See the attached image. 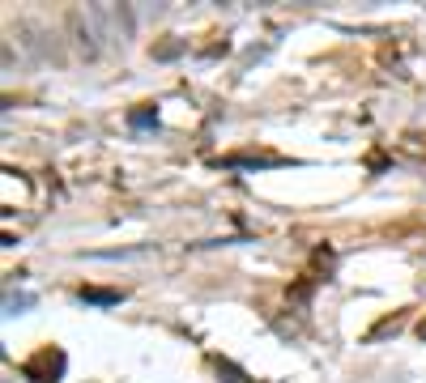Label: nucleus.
Masks as SVG:
<instances>
[{"label":"nucleus","instance_id":"1","mask_svg":"<svg viewBox=\"0 0 426 383\" xmlns=\"http://www.w3.org/2000/svg\"><path fill=\"white\" fill-rule=\"evenodd\" d=\"M21 375L35 379V383H60V375H64V349L43 345L35 357H26V362H21Z\"/></svg>","mask_w":426,"mask_h":383},{"label":"nucleus","instance_id":"2","mask_svg":"<svg viewBox=\"0 0 426 383\" xmlns=\"http://www.w3.org/2000/svg\"><path fill=\"white\" fill-rule=\"evenodd\" d=\"M77 302H86V306H119V302H124V290H98V286H81V290H77Z\"/></svg>","mask_w":426,"mask_h":383},{"label":"nucleus","instance_id":"3","mask_svg":"<svg viewBox=\"0 0 426 383\" xmlns=\"http://www.w3.org/2000/svg\"><path fill=\"white\" fill-rule=\"evenodd\" d=\"M128 128H137V132H145V128H158V111H154V107L128 111Z\"/></svg>","mask_w":426,"mask_h":383},{"label":"nucleus","instance_id":"4","mask_svg":"<svg viewBox=\"0 0 426 383\" xmlns=\"http://www.w3.org/2000/svg\"><path fill=\"white\" fill-rule=\"evenodd\" d=\"M226 166H252V170H260V166H282V158H247V153H235V158H226Z\"/></svg>","mask_w":426,"mask_h":383},{"label":"nucleus","instance_id":"5","mask_svg":"<svg viewBox=\"0 0 426 383\" xmlns=\"http://www.w3.org/2000/svg\"><path fill=\"white\" fill-rule=\"evenodd\" d=\"M26 306H35V294H5V315H21Z\"/></svg>","mask_w":426,"mask_h":383},{"label":"nucleus","instance_id":"6","mask_svg":"<svg viewBox=\"0 0 426 383\" xmlns=\"http://www.w3.org/2000/svg\"><path fill=\"white\" fill-rule=\"evenodd\" d=\"M217 375H226V383H247V375L235 362H222V357H217Z\"/></svg>","mask_w":426,"mask_h":383},{"label":"nucleus","instance_id":"7","mask_svg":"<svg viewBox=\"0 0 426 383\" xmlns=\"http://www.w3.org/2000/svg\"><path fill=\"white\" fill-rule=\"evenodd\" d=\"M180 51H184V43H166V47H158V51H154V56H158V60H175Z\"/></svg>","mask_w":426,"mask_h":383},{"label":"nucleus","instance_id":"8","mask_svg":"<svg viewBox=\"0 0 426 383\" xmlns=\"http://www.w3.org/2000/svg\"><path fill=\"white\" fill-rule=\"evenodd\" d=\"M418 337H422V341H426V320H422V324H418Z\"/></svg>","mask_w":426,"mask_h":383}]
</instances>
